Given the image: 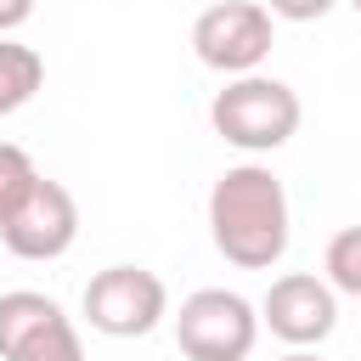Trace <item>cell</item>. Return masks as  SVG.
<instances>
[{
	"label": "cell",
	"instance_id": "8992f818",
	"mask_svg": "<svg viewBox=\"0 0 361 361\" xmlns=\"http://www.w3.org/2000/svg\"><path fill=\"white\" fill-rule=\"evenodd\" d=\"M0 361H85L73 316L34 288L0 293Z\"/></svg>",
	"mask_w": 361,
	"mask_h": 361
},
{
	"label": "cell",
	"instance_id": "6da1fadb",
	"mask_svg": "<svg viewBox=\"0 0 361 361\" xmlns=\"http://www.w3.org/2000/svg\"><path fill=\"white\" fill-rule=\"evenodd\" d=\"M209 237L237 271H271L293 243V209L276 169L231 164L209 186Z\"/></svg>",
	"mask_w": 361,
	"mask_h": 361
},
{
	"label": "cell",
	"instance_id": "52a82bcc",
	"mask_svg": "<svg viewBox=\"0 0 361 361\" xmlns=\"http://www.w3.org/2000/svg\"><path fill=\"white\" fill-rule=\"evenodd\" d=\"M73 237H79V203H73V192L62 186V180H51V175H39L23 197H17V209L0 220V243L17 254V259H62L68 248H73Z\"/></svg>",
	"mask_w": 361,
	"mask_h": 361
},
{
	"label": "cell",
	"instance_id": "9a60e30c",
	"mask_svg": "<svg viewBox=\"0 0 361 361\" xmlns=\"http://www.w3.org/2000/svg\"><path fill=\"white\" fill-rule=\"evenodd\" d=\"M350 6H355V17H361V0H350Z\"/></svg>",
	"mask_w": 361,
	"mask_h": 361
},
{
	"label": "cell",
	"instance_id": "5b68a950",
	"mask_svg": "<svg viewBox=\"0 0 361 361\" xmlns=\"http://www.w3.org/2000/svg\"><path fill=\"white\" fill-rule=\"evenodd\" d=\"M271 45H276V17L259 0H214L192 23L197 62L214 68V73H231V79L259 73V62L271 56Z\"/></svg>",
	"mask_w": 361,
	"mask_h": 361
},
{
	"label": "cell",
	"instance_id": "4fadbf2b",
	"mask_svg": "<svg viewBox=\"0 0 361 361\" xmlns=\"http://www.w3.org/2000/svg\"><path fill=\"white\" fill-rule=\"evenodd\" d=\"M34 17V0H0V34H11V28H23Z\"/></svg>",
	"mask_w": 361,
	"mask_h": 361
},
{
	"label": "cell",
	"instance_id": "30bf717a",
	"mask_svg": "<svg viewBox=\"0 0 361 361\" xmlns=\"http://www.w3.org/2000/svg\"><path fill=\"white\" fill-rule=\"evenodd\" d=\"M322 282L333 288V293H350V299H361V226H344V231H333L327 237V254H322Z\"/></svg>",
	"mask_w": 361,
	"mask_h": 361
},
{
	"label": "cell",
	"instance_id": "5bb4252c",
	"mask_svg": "<svg viewBox=\"0 0 361 361\" xmlns=\"http://www.w3.org/2000/svg\"><path fill=\"white\" fill-rule=\"evenodd\" d=\"M276 361H322L316 350H288V355H276Z\"/></svg>",
	"mask_w": 361,
	"mask_h": 361
},
{
	"label": "cell",
	"instance_id": "277c9868",
	"mask_svg": "<svg viewBox=\"0 0 361 361\" xmlns=\"http://www.w3.org/2000/svg\"><path fill=\"white\" fill-rule=\"evenodd\" d=\"M79 310L102 338H147L169 316V288L147 265H107L85 282Z\"/></svg>",
	"mask_w": 361,
	"mask_h": 361
},
{
	"label": "cell",
	"instance_id": "7c38bea8",
	"mask_svg": "<svg viewBox=\"0 0 361 361\" xmlns=\"http://www.w3.org/2000/svg\"><path fill=\"white\" fill-rule=\"evenodd\" d=\"M271 17H282V23H316V17H327L338 0H259Z\"/></svg>",
	"mask_w": 361,
	"mask_h": 361
},
{
	"label": "cell",
	"instance_id": "9c48e42d",
	"mask_svg": "<svg viewBox=\"0 0 361 361\" xmlns=\"http://www.w3.org/2000/svg\"><path fill=\"white\" fill-rule=\"evenodd\" d=\"M45 85V56L11 34H0V118H11L17 107H28Z\"/></svg>",
	"mask_w": 361,
	"mask_h": 361
},
{
	"label": "cell",
	"instance_id": "7a4b0ae2",
	"mask_svg": "<svg viewBox=\"0 0 361 361\" xmlns=\"http://www.w3.org/2000/svg\"><path fill=\"white\" fill-rule=\"evenodd\" d=\"M299 118H305L299 90L288 79H271V73H243L226 90H214V102H209L214 135L231 141L237 152H276V147H288Z\"/></svg>",
	"mask_w": 361,
	"mask_h": 361
},
{
	"label": "cell",
	"instance_id": "ba28073f",
	"mask_svg": "<svg viewBox=\"0 0 361 361\" xmlns=\"http://www.w3.org/2000/svg\"><path fill=\"white\" fill-rule=\"evenodd\" d=\"M259 327H271V338H282L288 350H316L338 327V293L316 271H288L265 288Z\"/></svg>",
	"mask_w": 361,
	"mask_h": 361
},
{
	"label": "cell",
	"instance_id": "8fae6325",
	"mask_svg": "<svg viewBox=\"0 0 361 361\" xmlns=\"http://www.w3.org/2000/svg\"><path fill=\"white\" fill-rule=\"evenodd\" d=\"M39 180V169H34V158L17 147V141H0V220L17 209V197L28 192Z\"/></svg>",
	"mask_w": 361,
	"mask_h": 361
},
{
	"label": "cell",
	"instance_id": "3957f363",
	"mask_svg": "<svg viewBox=\"0 0 361 361\" xmlns=\"http://www.w3.org/2000/svg\"><path fill=\"white\" fill-rule=\"evenodd\" d=\"M175 344L186 361H248L259 344V305L237 288H197L175 310Z\"/></svg>",
	"mask_w": 361,
	"mask_h": 361
}]
</instances>
